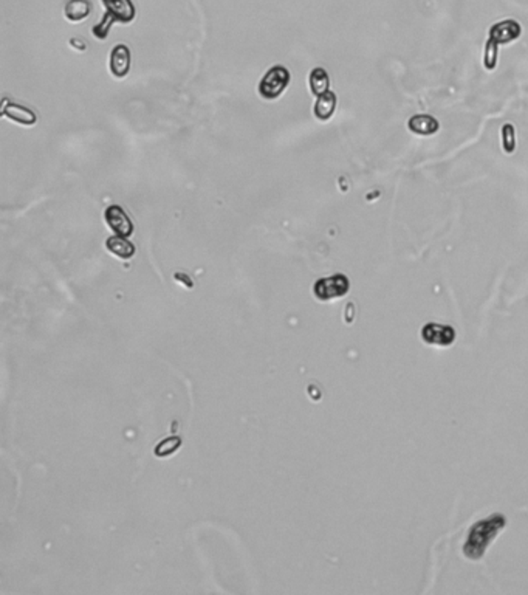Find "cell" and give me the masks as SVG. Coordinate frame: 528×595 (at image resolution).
I'll use <instances>...</instances> for the list:
<instances>
[{"mask_svg":"<svg viewBox=\"0 0 528 595\" xmlns=\"http://www.w3.org/2000/svg\"><path fill=\"white\" fill-rule=\"evenodd\" d=\"M505 516L499 513L476 522L474 526L469 529L468 540L465 546H463V554H465L469 560H480L483 554H485L487 547L491 545L498 533L505 527Z\"/></svg>","mask_w":528,"mask_h":595,"instance_id":"1","label":"cell"},{"mask_svg":"<svg viewBox=\"0 0 528 595\" xmlns=\"http://www.w3.org/2000/svg\"><path fill=\"white\" fill-rule=\"evenodd\" d=\"M103 3L106 6V15L101 22L93 27L95 37L101 41L107 39L113 23H130L137 16L135 5L132 3V0H103Z\"/></svg>","mask_w":528,"mask_h":595,"instance_id":"2","label":"cell"},{"mask_svg":"<svg viewBox=\"0 0 528 595\" xmlns=\"http://www.w3.org/2000/svg\"><path fill=\"white\" fill-rule=\"evenodd\" d=\"M290 72L282 66H276L270 68L260 79L257 92L260 97L266 101L277 100L285 92V88L290 84Z\"/></svg>","mask_w":528,"mask_h":595,"instance_id":"3","label":"cell"},{"mask_svg":"<svg viewBox=\"0 0 528 595\" xmlns=\"http://www.w3.org/2000/svg\"><path fill=\"white\" fill-rule=\"evenodd\" d=\"M351 289V281L342 273H336L333 276L317 279L313 285L315 296L320 301H332L344 296Z\"/></svg>","mask_w":528,"mask_h":595,"instance_id":"4","label":"cell"},{"mask_svg":"<svg viewBox=\"0 0 528 595\" xmlns=\"http://www.w3.org/2000/svg\"><path fill=\"white\" fill-rule=\"evenodd\" d=\"M104 219L107 227H109L117 236H123V238H129L133 234V223L130 217L127 216L126 211L119 207V205H112L106 209Z\"/></svg>","mask_w":528,"mask_h":595,"instance_id":"5","label":"cell"},{"mask_svg":"<svg viewBox=\"0 0 528 595\" xmlns=\"http://www.w3.org/2000/svg\"><path fill=\"white\" fill-rule=\"evenodd\" d=\"M422 338L424 343L434 346H449L456 340V330L451 325L429 323L422 329Z\"/></svg>","mask_w":528,"mask_h":595,"instance_id":"6","label":"cell"},{"mask_svg":"<svg viewBox=\"0 0 528 595\" xmlns=\"http://www.w3.org/2000/svg\"><path fill=\"white\" fill-rule=\"evenodd\" d=\"M520 25L516 21H511V19H508V21H502L494 23L491 30H489V37L488 39H491L493 42L498 44H508L511 41H516L518 37L520 36Z\"/></svg>","mask_w":528,"mask_h":595,"instance_id":"7","label":"cell"},{"mask_svg":"<svg viewBox=\"0 0 528 595\" xmlns=\"http://www.w3.org/2000/svg\"><path fill=\"white\" fill-rule=\"evenodd\" d=\"M110 72L117 78H124L130 70V50L124 44H118L110 51Z\"/></svg>","mask_w":528,"mask_h":595,"instance_id":"8","label":"cell"},{"mask_svg":"<svg viewBox=\"0 0 528 595\" xmlns=\"http://www.w3.org/2000/svg\"><path fill=\"white\" fill-rule=\"evenodd\" d=\"M2 117L23 126H33L37 121L36 113L31 111V108L23 107L21 104H14V102H10L8 100L3 101Z\"/></svg>","mask_w":528,"mask_h":595,"instance_id":"9","label":"cell"},{"mask_svg":"<svg viewBox=\"0 0 528 595\" xmlns=\"http://www.w3.org/2000/svg\"><path fill=\"white\" fill-rule=\"evenodd\" d=\"M409 131L417 133V135L422 137H428V135H434V133L438 131V121L431 117V115H413V117L409 120L408 123Z\"/></svg>","mask_w":528,"mask_h":595,"instance_id":"10","label":"cell"},{"mask_svg":"<svg viewBox=\"0 0 528 595\" xmlns=\"http://www.w3.org/2000/svg\"><path fill=\"white\" fill-rule=\"evenodd\" d=\"M336 108V95L333 92H326L317 97L313 112L315 117L321 121H327L333 117Z\"/></svg>","mask_w":528,"mask_h":595,"instance_id":"11","label":"cell"},{"mask_svg":"<svg viewBox=\"0 0 528 595\" xmlns=\"http://www.w3.org/2000/svg\"><path fill=\"white\" fill-rule=\"evenodd\" d=\"M92 11V3L88 0H68L63 6V15L70 22H81L88 17Z\"/></svg>","mask_w":528,"mask_h":595,"instance_id":"12","label":"cell"},{"mask_svg":"<svg viewBox=\"0 0 528 595\" xmlns=\"http://www.w3.org/2000/svg\"><path fill=\"white\" fill-rule=\"evenodd\" d=\"M106 248L109 249L112 254L118 256L121 259H130L135 254V245L132 242L127 240V238L123 236H112L106 240Z\"/></svg>","mask_w":528,"mask_h":595,"instance_id":"13","label":"cell"},{"mask_svg":"<svg viewBox=\"0 0 528 595\" xmlns=\"http://www.w3.org/2000/svg\"><path fill=\"white\" fill-rule=\"evenodd\" d=\"M309 82H310L311 93H313L315 97H320V95L329 92V87H330L329 75L326 70L321 67H316L311 70L309 76Z\"/></svg>","mask_w":528,"mask_h":595,"instance_id":"14","label":"cell"},{"mask_svg":"<svg viewBox=\"0 0 528 595\" xmlns=\"http://www.w3.org/2000/svg\"><path fill=\"white\" fill-rule=\"evenodd\" d=\"M180 446H182V437L170 436V437H166L164 440H162V442L155 446L154 453H155L157 457H162V459L169 457V456H173V454Z\"/></svg>","mask_w":528,"mask_h":595,"instance_id":"15","label":"cell"},{"mask_svg":"<svg viewBox=\"0 0 528 595\" xmlns=\"http://www.w3.org/2000/svg\"><path fill=\"white\" fill-rule=\"evenodd\" d=\"M502 146L507 153H511L516 149V132H514L513 124H505L502 129Z\"/></svg>","mask_w":528,"mask_h":595,"instance_id":"16","label":"cell"},{"mask_svg":"<svg viewBox=\"0 0 528 595\" xmlns=\"http://www.w3.org/2000/svg\"><path fill=\"white\" fill-rule=\"evenodd\" d=\"M499 46L491 39L487 41L485 46V56H483V62H485L487 70H494L496 64H498V53H499Z\"/></svg>","mask_w":528,"mask_h":595,"instance_id":"17","label":"cell"},{"mask_svg":"<svg viewBox=\"0 0 528 595\" xmlns=\"http://www.w3.org/2000/svg\"><path fill=\"white\" fill-rule=\"evenodd\" d=\"M175 281H178V283H182L183 284V287H188V289H193V281L189 279V276H186V274H183V273H177L175 274Z\"/></svg>","mask_w":528,"mask_h":595,"instance_id":"18","label":"cell"}]
</instances>
